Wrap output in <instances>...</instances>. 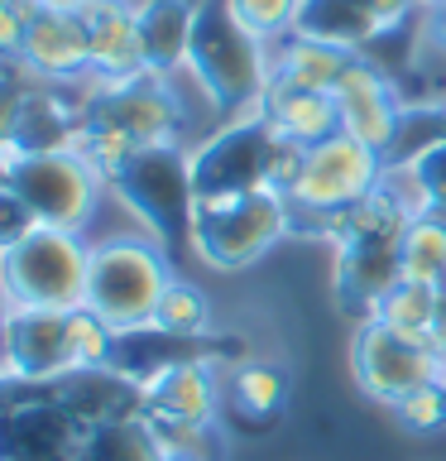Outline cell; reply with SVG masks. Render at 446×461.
Wrapping results in <instances>:
<instances>
[{"mask_svg":"<svg viewBox=\"0 0 446 461\" xmlns=\"http://www.w3.org/2000/svg\"><path fill=\"white\" fill-rule=\"evenodd\" d=\"M187 77L216 101V111H254L273 82V43L254 39L226 0H201Z\"/></svg>","mask_w":446,"mask_h":461,"instance_id":"1","label":"cell"},{"mask_svg":"<svg viewBox=\"0 0 446 461\" xmlns=\"http://www.w3.org/2000/svg\"><path fill=\"white\" fill-rule=\"evenodd\" d=\"M173 284L164 245L139 236V230H120L92 245V279H86V308L96 317L129 337V331H149L158 298Z\"/></svg>","mask_w":446,"mask_h":461,"instance_id":"2","label":"cell"},{"mask_svg":"<svg viewBox=\"0 0 446 461\" xmlns=\"http://www.w3.org/2000/svg\"><path fill=\"white\" fill-rule=\"evenodd\" d=\"M187 230H192L197 255L207 265L236 274L254 259H264L293 230V207H288L283 193L187 197Z\"/></svg>","mask_w":446,"mask_h":461,"instance_id":"3","label":"cell"},{"mask_svg":"<svg viewBox=\"0 0 446 461\" xmlns=\"http://www.w3.org/2000/svg\"><path fill=\"white\" fill-rule=\"evenodd\" d=\"M86 279H92V240L82 230L39 221L14 250L0 255V288L10 308H86Z\"/></svg>","mask_w":446,"mask_h":461,"instance_id":"4","label":"cell"},{"mask_svg":"<svg viewBox=\"0 0 446 461\" xmlns=\"http://www.w3.org/2000/svg\"><path fill=\"white\" fill-rule=\"evenodd\" d=\"M384 168L388 158L370 144H360L355 135H331L322 144H312L302 154V168L293 187H288V207H293V230L302 221H317L322 226L326 216H336L355 202H365L374 187L384 183Z\"/></svg>","mask_w":446,"mask_h":461,"instance_id":"5","label":"cell"},{"mask_svg":"<svg viewBox=\"0 0 446 461\" xmlns=\"http://www.w3.org/2000/svg\"><path fill=\"white\" fill-rule=\"evenodd\" d=\"M5 183L29 202V212L43 226L63 230H86L101 207L106 178L72 149V144H43V149H24V158L5 173Z\"/></svg>","mask_w":446,"mask_h":461,"instance_id":"6","label":"cell"},{"mask_svg":"<svg viewBox=\"0 0 446 461\" xmlns=\"http://www.w3.org/2000/svg\"><path fill=\"white\" fill-rule=\"evenodd\" d=\"M279 130L264 121V111L236 115L226 130L201 144L187 158V183L192 197H216V193H279L273 187V149H279Z\"/></svg>","mask_w":446,"mask_h":461,"instance_id":"7","label":"cell"},{"mask_svg":"<svg viewBox=\"0 0 446 461\" xmlns=\"http://www.w3.org/2000/svg\"><path fill=\"white\" fill-rule=\"evenodd\" d=\"M351 375H355L360 394H370V399L394 409L413 389L446 380V356L437 346L403 337V331L384 327L379 317H370V322H360L355 341H351Z\"/></svg>","mask_w":446,"mask_h":461,"instance_id":"8","label":"cell"},{"mask_svg":"<svg viewBox=\"0 0 446 461\" xmlns=\"http://www.w3.org/2000/svg\"><path fill=\"white\" fill-rule=\"evenodd\" d=\"M77 375L67 341V312L49 308H14L5 341H0V384H49Z\"/></svg>","mask_w":446,"mask_h":461,"instance_id":"9","label":"cell"},{"mask_svg":"<svg viewBox=\"0 0 446 461\" xmlns=\"http://www.w3.org/2000/svg\"><path fill=\"white\" fill-rule=\"evenodd\" d=\"M20 68L43 86H77L92 77V43L82 14L72 5H39L20 49Z\"/></svg>","mask_w":446,"mask_h":461,"instance_id":"10","label":"cell"},{"mask_svg":"<svg viewBox=\"0 0 446 461\" xmlns=\"http://www.w3.org/2000/svg\"><path fill=\"white\" fill-rule=\"evenodd\" d=\"M331 96H336V106H341V130L345 135H355L360 144H370V149H379V154L398 149V135H403L398 92L365 53L351 58V68L341 72V82H336Z\"/></svg>","mask_w":446,"mask_h":461,"instance_id":"11","label":"cell"},{"mask_svg":"<svg viewBox=\"0 0 446 461\" xmlns=\"http://www.w3.org/2000/svg\"><path fill=\"white\" fill-rule=\"evenodd\" d=\"M139 389V413L144 418H187V423H216L226 380L207 360H168L154 366Z\"/></svg>","mask_w":446,"mask_h":461,"instance_id":"12","label":"cell"},{"mask_svg":"<svg viewBox=\"0 0 446 461\" xmlns=\"http://www.w3.org/2000/svg\"><path fill=\"white\" fill-rule=\"evenodd\" d=\"M92 43V72L101 82H135L149 72L139 34V5L135 0H82L77 5Z\"/></svg>","mask_w":446,"mask_h":461,"instance_id":"13","label":"cell"},{"mask_svg":"<svg viewBox=\"0 0 446 461\" xmlns=\"http://www.w3.org/2000/svg\"><path fill=\"white\" fill-rule=\"evenodd\" d=\"M135 5H139V34H144L149 72L154 77H178V72H187L201 0H135Z\"/></svg>","mask_w":446,"mask_h":461,"instance_id":"14","label":"cell"},{"mask_svg":"<svg viewBox=\"0 0 446 461\" xmlns=\"http://www.w3.org/2000/svg\"><path fill=\"white\" fill-rule=\"evenodd\" d=\"M259 111L283 140L302 144V149L341 135V106L331 92H293L283 82H269V92L259 96Z\"/></svg>","mask_w":446,"mask_h":461,"instance_id":"15","label":"cell"},{"mask_svg":"<svg viewBox=\"0 0 446 461\" xmlns=\"http://www.w3.org/2000/svg\"><path fill=\"white\" fill-rule=\"evenodd\" d=\"M351 58L355 49H345V43L317 34H288L273 43V82L293 86V92H336Z\"/></svg>","mask_w":446,"mask_h":461,"instance_id":"16","label":"cell"},{"mask_svg":"<svg viewBox=\"0 0 446 461\" xmlns=\"http://www.w3.org/2000/svg\"><path fill=\"white\" fill-rule=\"evenodd\" d=\"M226 399L240 418H254V423L264 428L288 403V370H279L273 360H240V366L226 375Z\"/></svg>","mask_w":446,"mask_h":461,"instance_id":"17","label":"cell"},{"mask_svg":"<svg viewBox=\"0 0 446 461\" xmlns=\"http://www.w3.org/2000/svg\"><path fill=\"white\" fill-rule=\"evenodd\" d=\"M77 461H158V447L149 438V428H144V418L125 413V418H111V423L86 428Z\"/></svg>","mask_w":446,"mask_h":461,"instance_id":"18","label":"cell"},{"mask_svg":"<svg viewBox=\"0 0 446 461\" xmlns=\"http://www.w3.org/2000/svg\"><path fill=\"white\" fill-rule=\"evenodd\" d=\"M403 279L446 288V216H413L403 230Z\"/></svg>","mask_w":446,"mask_h":461,"instance_id":"19","label":"cell"},{"mask_svg":"<svg viewBox=\"0 0 446 461\" xmlns=\"http://www.w3.org/2000/svg\"><path fill=\"white\" fill-rule=\"evenodd\" d=\"M144 418V413H139ZM158 456H192V461H221L226 442L216 423H187V418H144Z\"/></svg>","mask_w":446,"mask_h":461,"instance_id":"20","label":"cell"},{"mask_svg":"<svg viewBox=\"0 0 446 461\" xmlns=\"http://www.w3.org/2000/svg\"><path fill=\"white\" fill-rule=\"evenodd\" d=\"M207 327H211V298L201 294L197 284H187L173 274V284L164 288V298H158L154 331H164V337H201Z\"/></svg>","mask_w":446,"mask_h":461,"instance_id":"21","label":"cell"},{"mask_svg":"<svg viewBox=\"0 0 446 461\" xmlns=\"http://www.w3.org/2000/svg\"><path fill=\"white\" fill-rule=\"evenodd\" d=\"M67 341H72V366H77V375H92V370L111 366L120 331L106 317H96L92 308H72L67 312Z\"/></svg>","mask_w":446,"mask_h":461,"instance_id":"22","label":"cell"},{"mask_svg":"<svg viewBox=\"0 0 446 461\" xmlns=\"http://www.w3.org/2000/svg\"><path fill=\"white\" fill-rule=\"evenodd\" d=\"M226 10L236 14L254 39L279 43L288 34H298L302 14H308V0H226Z\"/></svg>","mask_w":446,"mask_h":461,"instance_id":"23","label":"cell"},{"mask_svg":"<svg viewBox=\"0 0 446 461\" xmlns=\"http://www.w3.org/2000/svg\"><path fill=\"white\" fill-rule=\"evenodd\" d=\"M403 164L413 168V178H417V193H423L427 212L446 216V130H442L437 140L417 144V149H413L408 158H403Z\"/></svg>","mask_w":446,"mask_h":461,"instance_id":"24","label":"cell"},{"mask_svg":"<svg viewBox=\"0 0 446 461\" xmlns=\"http://www.w3.org/2000/svg\"><path fill=\"white\" fill-rule=\"evenodd\" d=\"M34 86H43V82H34L20 63H0V144L24 130V111H29Z\"/></svg>","mask_w":446,"mask_h":461,"instance_id":"25","label":"cell"},{"mask_svg":"<svg viewBox=\"0 0 446 461\" xmlns=\"http://www.w3.org/2000/svg\"><path fill=\"white\" fill-rule=\"evenodd\" d=\"M394 418H398V428L423 432V438H427V432H442L446 428V380L423 384V389H413L408 399H398Z\"/></svg>","mask_w":446,"mask_h":461,"instance_id":"26","label":"cell"},{"mask_svg":"<svg viewBox=\"0 0 446 461\" xmlns=\"http://www.w3.org/2000/svg\"><path fill=\"white\" fill-rule=\"evenodd\" d=\"M39 5L43 0H0V63H20L29 20H34Z\"/></svg>","mask_w":446,"mask_h":461,"instance_id":"27","label":"cell"},{"mask_svg":"<svg viewBox=\"0 0 446 461\" xmlns=\"http://www.w3.org/2000/svg\"><path fill=\"white\" fill-rule=\"evenodd\" d=\"M34 226H39V216L29 212V202L14 193L5 178H0V255L14 250V245H20Z\"/></svg>","mask_w":446,"mask_h":461,"instance_id":"28","label":"cell"},{"mask_svg":"<svg viewBox=\"0 0 446 461\" xmlns=\"http://www.w3.org/2000/svg\"><path fill=\"white\" fill-rule=\"evenodd\" d=\"M417 20H423V39L446 53V0H417Z\"/></svg>","mask_w":446,"mask_h":461,"instance_id":"29","label":"cell"},{"mask_svg":"<svg viewBox=\"0 0 446 461\" xmlns=\"http://www.w3.org/2000/svg\"><path fill=\"white\" fill-rule=\"evenodd\" d=\"M10 298H5V288H0V341H5V327H10Z\"/></svg>","mask_w":446,"mask_h":461,"instance_id":"30","label":"cell"},{"mask_svg":"<svg viewBox=\"0 0 446 461\" xmlns=\"http://www.w3.org/2000/svg\"><path fill=\"white\" fill-rule=\"evenodd\" d=\"M43 5H72V10H77V5H82V0H43Z\"/></svg>","mask_w":446,"mask_h":461,"instance_id":"31","label":"cell"},{"mask_svg":"<svg viewBox=\"0 0 446 461\" xmlns=\"http://www.w3.org/2000/svg\"><path fill=\"white\" fill-rule=\"evenodd\" d=\"M158 461H192V456H158Z\"/></svg>","mask_w":446,"mask_h":461,"instance_id":"32","label":"cell"},{"mask_svg":"<svg viewBox=\"0 0 446 461\" xmlns=\"http://www.w3.org/2000/svg\"><path fill=\"white\" fill-rule=\"evenodd\" d=\"M442 125H446V106H442Z\"/></svg>","mask_w":446,"mask_h":461,"instance_id":"33","label":"cell"}]
</instances>
